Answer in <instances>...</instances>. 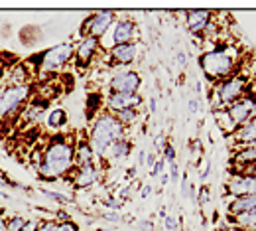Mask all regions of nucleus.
<instances>
[{"instance_id": "nucleus-1", "label": "nucleus", "mask_w": 256, "mask_h": 231, "mask_svg": "<svg viewBox=\"0 0 256 231\" xmlns=\"http://www.w3.org/2000/svg\"><path fill=\"white\" fill-rule=\"evenodd\" d=\"M75 170V144L71 136H54L42 150L38 174L44 180H60Z\"/></svg>"}, {"instance_id": "nucleus-2", "label": "nucleus", "mask_w": 256, "mask_h": 231, "mask_svg": "<svg viewBox=\"0 0 256 231\" xmlns=\"http://www.w3.org/2000/svg\"><path fill=\"white\" fill-rule=\"evenodd\" d=\"M124 132H126V127H122L114 119V115L106 111V113H100V115H96L95 119H93L91 129H89V136H87V142H89L91 150L95 152V156L102 158L104 152H106V148L112 142H116L120 138H126Z\"/></svg>"}, {"instance_id": "nucleus-3", "label": "nucleus", "mask_w": 256, "mask_h": 231, "mask_svg": "<svg viewBox=\"0 0 256 231\" xmlns=\"http://www.w3.org/2000/svg\"><path fill=\"white\" fill-rule=\"evenodd\" d=\"M199 66H201L203 73L207 75L209 81L219 83V81L232 75L234 66H236V56L230 54V48H226V46L224 48H215V50L205 52L199 58Z\"/></svg>"}, {"instance_id": "nucleus-4", "label": "nucleus", "mask_w": 256, "mask_h": 231, "mask_svg": "<svg viewBox=\"0 0 256 231\" xmlns=\"http://www.w3.org/2000/svg\"><path fill=\"white\" fill-rule=\"evenodd\" d=\"M244 91H246V77L238 75V73H232L230 77L215 83V89L211 93V99H213L211 105H213L215 111H219L221 107H228L236 99L244 97Z\"/></svg>"}, {"instance_id": "nucleus-5", "label": "nucleus", "mask_w": 256, "mask_h": 231, "mask_svg": "<svg viewBox=\"0 0 256 231\" xmlns=\"http://www.w3.org/2000/svg\"><path fill=\"white\" fill-rule=\"evenodd\" d=\"M32 85H6L0 89V119L14 117L32 97Z\"/></svg>"}, {"instance_id": "nucleus-6", "label": "nucleus", "mask_w": 256, "mask_h": 231, "mask_svg": "<svg viewBox=\"0 0 256 231\" xmlns=\"http://www.w3.org/2000/svg\"><path fill=\"white\" fill-rule=\"evenodd\" d=\"M136 36H138L136 24H134L128 16L126 18H124V16H118V18L112 22V26L108 28V32L98 40V46H100V50H104V54H108L114 46H122V44L134 42Z\"/></svg>"}, {"instance_id": "nucleus-7", "label": "nucleus", "mask_w": 256, "mask_h": 231, "mask_svg": "<svg viewBox=\"0 0 256 231\" xmlns=\"http://www.w3.org/2000/svg\"><path fill=\"white\" fill-rule=\"evenodd\" d=\"M73 58H75V46H73L71 42H64V44H58V46L52 48V50H46V52L40 56V62H38L40 75L60 71V69L67 66Z\"/></svg>"}, {"instance_id": "nucleus-8", "label": "nucleus", "mask_w": 256, "mask_h": 231, "mask_svg": "<svg viewBox=\"0 0 256 231\" xmlns=\"http://www.w3.org/2000/svg\"><path fill=\"white\" fill-rule=\"evenodd\" d=\"M114 20H116V12H112V10H98V12L91 14L83 22V26H81V38L91 36V38L100 40L104 34L108 32V28L112 26Z\"/></svg>"}, {"instance_id": "nucleus-9", "label": "nucleus", "mask_w": 256, "mask_h": 231, "mask_svg": "<svg viewBox=\"0 0 256 231\" xmlns=\"http://www.w3.org/2000/svg\"><path fill=\"white\" fill-rule=\"evenodd\" d=\"M224 111H226L228 119L232 121L234 129H238V127H242L244 123H248L252 117H256V99L244 95V97L234 101L232 105H228Z\"/></svg>"}, {"instance_id": "nucleus-10", "label": "nucleus", "mask_w": 256, "mask_h": 231, "mask_svg": "<svg viewBox=\"0 0 256 231\" xmlns=\"http://www.w3.org/2000/svg\"><path fill=\"white\" fill-rule=\"evenodd\" d=\"M140 75L134 69H126V71H116L110 81H108V89L112 93H138L140 89Z\"/></svg>"}, {"instance_id": "nucleus-11", "label": "nucleus", "mask_w": 256, "mask_h": 231, "mask_svg": "<svg viewBox=\"0 0 256 231\" xmlns=\"http://www.w3.org/2000/svg\"><path fill=\"white\" fill-rule=\"evenodd\" d=\"M226 194L230 198L238 196H254L256 194V174H230L226 182Z\"/></svg>"}, {"instance_id": "nucleus-12", "label": "nucleus", "mask_w": 256, "mask_h": 231, "mask_svg": "<svg viewBox=\"0 0 256 231\" xmlns=\"http://www.w3.org/2000/svg\"><path fill=\"white\" fill-rule=\"evenodd\" d=\"M142 105V97L138 93H110L104 99V109H108V113H118L124 109H138Z\"/></svg>"}, {"instance_id": "nucleus-13", "label": "nucleus", "mask_w": 256, "mask_h": 231, "mask_svg": "<svg viewBox=\"0 0 256 231\" xmlns=\"http://www.w3.org/2000/svg\"><path fill=\"white\" fill-rule=\"evenodd\" d=\"M100 52V46H98V40L91 38V36H85L79 40V44L75 46V60H77V67H87L95 56Z\"/></svg>"}, {"instance_id": "nucleus-14", "label": "nucleus", "mask_w": 256, "mask_h": 231, "mask_svg": "<svg viewBox=\"0 0 256 231\" xmlns=\"http://www.w3.org/2000/svg\"><path fill=\"white\" fill-rule=\"evenodd\" d=\"M98 178H100V170L95 164L79 166L71 172L73 188H91L98 182Z\"/></svg>"}, {"instance_id": "nucleus-15", "label": "nucleus", "mask_w": 256, "mask_h": 231, "mask_svg": "<svg viewBox=\"0 0 256 231\" xmlns=\"http://www.w3.org/2000/svg\"><path fill=\"white\" fill-rule=\"evenodd\" d=\"M106 56H108L116 66L130 67L134 64V60L138 58V44H136V42H130V44H122V46H114Z\"/></svg>"}, {"instance_id": "nucleus-16", "label": "nucleus", "mask_w": 256, "mask_h": 231, "mask_svg": "<svg viewBox=\"0 0 256 231\" xmlns=\"http://www.w3.org/2000/svg\"><path fill=\"white\" fill-rule=\"evenodd\" d=\"M211 20H213V14L209 10H188L186 12V26L192 34H203Z\"/></svg>"}, {"instance_id": "nucleus-17", "label": "nucleus", "mask_w": 256, "mask_h": 231, "mask_svg": "<svg viewBox=\"0 0 256 231\" xmlns=\"http://www.w3.org/2000/svg\"><path fill=\"white\" fill-rule=\"evenodd\" d=\"M234 140L238 146L256 148V117H252L248 123H244L242 127H238L234 131Z\"/></svg>"}, {"instance_id": "nucleus-18", "label": "nucleus", "mask_w": 256, "mask_h": 231, "mask_svg": "<svg viewBox=\"0 0 256 231\" xmlns=\"http://www.w3.org/2000/svg\"><path fill=\"white\" fill-rule=\"evenodd\" d=\"M67 127V111L64 107H54L46 115V129L52 132H62Z\"/></svg>"}, {"instance_id": "nucleus-19", "label": "nucleus", "mask_w": 256, "mask_h": 231, "mask_svg": "<svg viewBox=\"0 0 256 231\" xmlns=\"http://www.w3.org/2000/svg\"><path fill=\"white\" fill-rule=\"evenodd\" d=\"M252 209H256V194L228 199V215H240V213H246Z\"/></svg>"}, {"instance_id": "nucleus-20", "label": "nucleus", "mask_w": 256, "mask_h": 231, "mask_svg": "<svg viewBox=\"0 0 256 231\" xmlns=\"http://www.w3.org/2000/svg\"><path fill=\"white\" fill-rule=\"evenodd\" d=\"M130 150H132V142H130L128 138H120V140L112 142V144H110V146L106 148V152H104V156H102V158L122 160V158H128Z\"/></svg>"}, {"instance_id": "nucleus-21", "label": "nucleus", "mask_w": 256, "mask_h": 231, "mask_svg": "<svg viewBox=\"0 0 256 231\" xmlns=\"http://www.w3.org/2000/svg\"><path fill=\"white\" fill-rule=\"evenodd\" d=\"M95 152L91 150L89 142L87 140H79L75 144V168L79 166H87V164H95Z\"/></svg>"}, {"instance_id": "nucleus-22", "label": "nucleus", "mask_w": 256, "mask_h": 231, "mask_svg": "<svg viewBox=\"0 0 256 231\" xmlns=\"http://www.w3.org/2000/svg\"><path fill=\"white\" fill-rule=\"evenodd\" d=\"M28 77H30L28 66L26 64H16L12 67V71L8 73V83L6 85H30Z\"/></svg>"}, {"instance_id": "nucleus-23", "label": "nucleus", "mask_w": 256, "mask_h": 231, "mask_svg": "<svg viewBox=\"0 0 256 231\" xmlns=\"http://www.w3.org/2000/svg\"><path fill=\"white\" fill-rule=\"evenodd\" d=\"M228 219H230V223H236V225H240L244 229L256 231V209L240 213V215H228Z\"/></svg>"}, {"instance_id": "nucleus-24", "label": "nucleus", "mask_w": 256, "mask_h": 231, "mask_svg": "<svg viewBox=\"0 0 256 231\" xmlns=\"http://www.w3.org/2000/svg\"><path fill=\"white\" fill-rule=\"evenodd\" d=\"M236 162L240 166L244 164H256V148H250V146H240V150L236 152Z\"/></svg>"}, {"instance_id": "nucleus-25", "label": "nucleus", "mask_w": 256, "mask_h": 231, "mask_svg": "<svg viewBox=\"0 0 256 231\" xmlns=\"http://www.w3.org/2000/svg\"><path fill=\"white\" fill-rule=\"evenodd\" d=\"M114 119H116L122 127H130L132 123H136V119H138V111H136V109H124V111H118V113H114Z\"/></svg>"}, {"instance_id": "nucleus-26", "label": "nucleus", "mask_w": 256, "mask_h": 231, "mask_svg": "<svg viewBox=\"0 0 256 231\" xmlns=\"http://www.w3.org/2000/svg\"><path fill=\"white\" fill-rule=\"evenodd\" d=\"M98 109H102V95L100 93H91L89 99H87V115H89V119H93V111L96 113Z\"/></svg>"}, {"instance_id": "nucleus-27", "label": "nucleus", "mask_w": 256, "mask_h": 231, "mask_svg": "<svg viewBox=\"0 0 256 231\" xmlns=\"http://www.w3.org/2000/svg\"><path fill=\"white\" fill-rule=\"evenodd\" d=\"M26 217H22V215H14V217H10L8 221H6V231H20L24 225H26Z\"/></svg>"}, {"instance_id": "nucleus-28", "label": "nucleus", "mask_w": 256, "mask_h": 231, "mask_svg": "<svg viewBox=\"0 0 256 231\" xmlns=\"http://www.w3.org/2000/svg\"><path fill=\"white\" fill-rule=\"evenodd\" d=\"M164 156V160H166V164H172V162H176V148H174V144L172 142H168V144H164V152H162Z\"/></svg>"}, {"instance_id": "nucleus-29", "label": "nucleus", "mask_w": 256, "mask_h": 231, "mask_svg": "<svg viewBox=\"0 0 256 231\" xmlns=\"http://www.w3.org/2000/svg\"><path fill=\"white\" fill-rule=\"evenodd\" d=\"M150 174H152V178H160L162 174H166V160H164V158H158L156 164L152 166V172H150Z\"/></svg>"}, {"instance_id": "nucleus-30", "label": "nucleus", "mask_w": 256, "mask_h": 231, "mask_svg": "<svg viewBox=\"0 0 256 231\" xmlns=\"http://www.w3.org/2000/svg\"><path fill=\"white\" fill-rule=\"evenodd\" d=\"M44 196H48V198L56 199V201H64V203H67L69 201V196H64V194H58V192H52V190H46V188H42L40 190Z\"/></svg>"}, {"instance_id": "nucleus-31", "label": "nucleus", "mask_w": 256, "mask_h": 231, "mask_svg": "<svg viewBox=\"0 0 256 231\" xmlns=\"http://www.w3.org/2000/svg\"><path fill=\"white\" fill-rule=\"evenodd\" d=\"M209 174H211V160L209 158H203L201 160V168H199V176H201V180H207Z\"/></svg>"}, {"instance_id": "nucleus-32", "label": "nucleus", "mask_w": 256, "mask_h": 231, "mask_svg": "<svg viewBox=\"0 0 256 231\" xmlns=\"http://www.w3.org/2000/svg\"><path fill=\"white\" fill-rule=\"evenodd\" d=\"M164 227L168 231H178V217L176 215H164Z\"/></svg>"}, {"instance_id": "nucleus-33", "label": "nucleus", "mask_w": 256, "mask_h": 231, "mask_svg": "<svg viewBox=\"0 0 256 231\" xmlns=\"http://www.w3.org/2000/svg\"><path fill=\"white\" fill-rule=\"evenodd\" d=\"M54 231H79V227H77L73 221H60Z\"/></svg>"}, {"instance_id": "nucleus-34", "label": "nucleus", "mask_w": 256, "mask_h": 231, "mask_svg": "<svg viewBox=\"0 0 256 231\" xmlns=\"http://www.w3.org/2000/svg\"><path fill=\"white\" fill-rule=\"evenodd\" d=\"M190 194H192V188H190V180H188V176L184 174V178H182V196L188 199V198H190Z\"/></svg>"}, {"instance_id": "nucleus-35", "label": "nucleus", "mask_w": 256, "mask_h": 231, "mask_svg": "<svg viewBox=\"0 0 256 231\" xmlns=\"http://www.w3.org/2000/svg\"><path fill=\"white\" fill-rule=\"evenodd\" d=\"M104 205L108 207V209H120L122 207V199H116V198H106V201H104Z\"/></svg>"}, {"instance_id": "nucleus-36", "label": "nucleus", "mask_w": 256, "mask_h": 231, "mask_svg": "<svg viewBox=\"0 0 256 231\" xmlns=\"http://www.w3.org/2000/svg\"><path fill=\"white\" fill-rule=\"evenodd\" d=\"M56 225H58V221H44V223L38 225V229L36 231H54L56 229Z\"/></svg>"}, {"instance_id": "nucleus-37", "label": "nucleus", "mask_w": 256, "mask_h": 231, "mask_svg": "<svg viewBox=\"0 0 256 231\" xmlns=\"http://www.w3.org/2000/svg\"><path fill=\"white\" fill-rule=\"evenodd\" d=\"M168 174H170V178H172V180H178V176H180V168H178V162H172V164H170V170H168Z\"/></svg>"}, {"instance_id": "nucleus-38", "label": "nucleus", "mask_w": 256, "mask_h": 231, "mask_svg": "<svg viewBox=\"0 0 256 231\" xmlns=\"http://www.w3.org/2000/svg\"><path fill=\"white\" fill-rule=\"evenodd\" d=\"M38 225H40V223H38L36 219H28V221H26V225H24L20 231H36L38 229Z\"/></svg>"}, {"instance_id": "nucleus-39", "label": "nucleus", "mask_w": 256, "mask_h": 231, "mask_svg": "<svg viewBox=\"0 0 256 231\" xmlns=\"http://www.w3.org/2000/svg\"><path fill=\"white\" fill-rule=\"evenodd\" d=\"M156 160H158V154H156V152H150V154H146V164L150 166V168L156 164Z\"/></svg>"}, {"instance_id": "nucleus-40", "label": "nucleus", "mask_w": 256, "mask_h": 231, "mask_svg": "<svg viewBox=\"0 0 256 231\" xmlns=\"http://www.w3.org/2000/svg\"><path fill=\"white\" fill-rule=\"evenodd\" d=\"M176 58H178V64H180L182 67L188 64V54H186V52H178V56H176Z\"/></svg>"}, {"instance_id": "nucleus-41", "label": "nucleus", "mask_w": 256, "mask_h": 231, "mask_svg": "<svg viewBox=\"0 0 256 231\" xmlns=\"http://www.w3.org/2000/svg\"><path fill=\"white\" fill-rule=\"evenodd\" d=\"M188 107H190V113H197V111H199V101H197V99H190Z\"/></svg>"}, {"instance_id": "nucleus-42", "label": "nucleus", "mask_w": 256, "mask_h": 231, "mask_svg": "<svg viewBox=\"0 0 256 231\" xmlns=\"http://www.w3.org/2000/svg\"><path fill=\"white\" fill-rule=\"evenodd\" d=\"M138 227H140V229H144V231H154V225H152L150 221H140V223H138Z\"/></svg>"}, {"instance_id": "nucleus-43", "label": "nucleus", "mask_w": 256, "mask_h": 231, "mask_svg": "<svg viewBox=\"0 0 256 231\" xmlns=\"http://www.w3.org/2000/svg\"><path fill=\"white\" fill-rule=\"evenodd\" d=\"M104 219H108V221H118L120 217H118L114 211H106V213H104Z\"/></svg>"}, {"instance_id": "nucleus-44", "label": "nucleus", "mask_w": 256, "mask_h": 231, "mask_svg": "<svg viewBox=\"0 0 256 231\" xmlns=\"http://www.w3.org/2000/svg\"><path fill=\"white\" fill-rule=\"evenodd\" d=\"M201 203H209V188L201 190Z\"/></svg>"}, {"instance_id": "nucleus-45", "label": "nucleus", "mask_w": 256, "mask_h": 231, "mask_svg": "<svg viewBox=\"0 0 256 231\" xmlns=\"http://www.w3.org/2000/svg\"><path fill=\"white\" fill-rule=\"evenodd\" d=\"M152 194V186H144V190H142V198H148Z\"/></svg>"}, {"instance_id": "nucleus-46", "label": "nucleus", "mask_w": 256, "mask_h": 231, "mask_svg": "<svg viewBox=\"0 0 256 231\" xmlns=\"http://www.w3.org/2000/svg\"><path fill=\"white\" fill-rule=\"evenodd\" d=\"M168 182H170V174L166 172V174H162V176H160V184H162V186H166Z\"/></svg>"}, {"instance_id": "nucleus-47", "label": "nucleus", "mask_w": 256, "mask_h": 231, "mask_svg": "<svg viewBox=\"0 0 256 231\" xmlns=\"http://www.w3.org/2000/svg\"><path fill=\"white\" fill-rule=\"evenodd\" d=\"M6 184H10V180H8V178H6V176L0 172V188H4Z\"/></svg>"}, {"instance_id": "nucleus-48", "label": "nucleus", "mask_w": 256, "mask_h": 231, "mask_svg": "<svg viewBox=\"0 0 256 231\" xmlns=\"http://www.w3.org/2000/svg\"><path fill=\"white\" fill-rule=\"evenodd\" d=\"M58 217H60L62 221H71V217H69V213H65V211H60V213H58Z\"/></svg>"}, {"instance_id": "nucleus-49", "label": "nucleus", "mask_w": 256, "mask_h": 231, "mask_svg": "<svg viewBox=\"0 0 256 231\" xmlns=\"http://www.w3.org/2000/svg\"><path fill=\"white\" fill-rule=\"evenodd\" d=\"M150 113H156V99H150Z\"/></svg>"}, {"instance_id": "nucleus-50", "label": "nucleus", "mask_w": 256, "mask_h": 231, "mask_svg": "<svg viewBox=\"0 0 256 231\" xmlns=\"http://www.w3.org/2000/svg\"><path fill=\"white\" fill-rule=\"evenodd\" d=\"M0 231H6V219L0 217Z\"/></svg>"}]
</instances>
